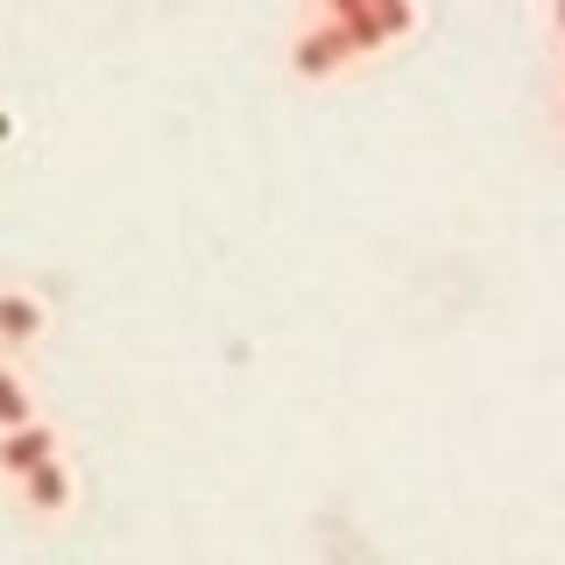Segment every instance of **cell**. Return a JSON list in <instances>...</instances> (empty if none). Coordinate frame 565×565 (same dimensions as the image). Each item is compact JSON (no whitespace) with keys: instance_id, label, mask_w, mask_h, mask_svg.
<instances>
[{"instance_id":"cell-4","label":"cell","mask_w":565,"mask_h":565,"mask_svg":"<svg viewBox=\"0 0 565 565\" xmlns=\"http://www.w3.org/2000/svg\"><path fill=\"white\" fill-rule=\"evenodd\" d=\"M22 411H29V403H22V382H14V375H0V424H14Z\"/></svg>"},{"instance_id":"cell-5","label":"cell","mask_w":565,"mask_h":565,"mask_svg":"<svg viewBox=\"0 0 565 565\" xmlns=\"http://www.w3.org/2000/svg\"><path fill=\"white\" fill-rule=\"evenodd\" d=\"M558 29H565V0H558Z\"/></svg>"},{"instance_id":"cell-3","label":"cell","mask_w":565,"mask_h":565,"mask_svg":"<svg viewBox=\"0 0 565 565\" xmlns=\"http://www.w3.org/2000/svg\"><path fill=\"white\" fill-rule=\"evenodd\" d=\"M367 8H375L382 35H411V22H417V8H411V0H367Z\"/></svg>"},{"instance_id":"cell-1","label":"cell","mask_w":565,"mask_h":565,"mask_svg":"<svg viewBox=\"0 0 565 565\" xmlns=\"http://www.w3.org/2000/svg\"><path fill=\"white\" fill-rule=\"evenodd\" d=\"M353 57V50H347V35L340 29H311V35H297V71H305V78H326V71H340Z\"/></svg>"},{"instance_id":"cell-2","label":"cell","mask_w":565,"mask_h":565,"mask_svg":"<svg viewBox=\"0 0 565 565\" xmlns=\"http://www.w3.org/2000/svg\"><path fill=\"white\" fill-rule=\"evenodd\" d=\"M35 326H43V311H35L29 297H0V332H14V340H29Z\"/></svg>"}]
</instances>
